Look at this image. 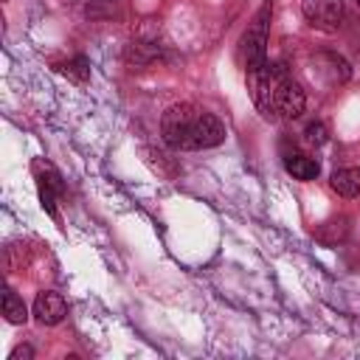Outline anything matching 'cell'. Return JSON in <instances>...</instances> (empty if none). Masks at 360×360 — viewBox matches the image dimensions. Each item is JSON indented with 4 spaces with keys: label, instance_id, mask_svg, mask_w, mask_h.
<instances>
[{
    "label": "cell",
    "instance_id": "6da1fadb",
    "mask_svg": "<svg viewBox=\"0 0 360 360\" xmlns=\"http://www.w3.org/2000/svg\"><path fill=\"white\" fill-rule=\"evenodd\" d=\"M197 110L191 104H172L163 118H160V135L169 146L174 149H191L194 138V124H197Z\"/></svg>",
    "mask_w": 360,
    "mask_h": 360
},
{
    "label": "cell",
    "instance_id": "7a4b0ae2",
    "mask_svg": "<svg viewBox=\"0 0 360 360\" xmlns=\"http://www.w3.org/2000/svg\"><path fill=\"white\" fill-rule=\"evenodd\" d=\"M270 6H262L259 14L253 17V22L248 25L245 37H242V51H245V68L259 70L267 65V22H270Z\"/></svg>",
    "mask_w": 360,
    "mask_h": 360
},
{
    "label": "cell",
    "instance_id": "3957f363",
    "mask_svg": "<svg viewBox=\"0 0 360 360\" xmlns=\"http://www.w3.org/2000/svg\"><path fill=\"white\" fill-rule=\"evenodd\" d=\"M301 11L312 28L332 34L343 20V0H304Z\"/></svg>",
    "mask_w": 360,
    "mask_h": 360
},
{
    "label": "cell",
    "instance_id": "277c9868",
    "mask_svg": "<svg viewBox=\"0 0 360 360\" xmlns=\"http://www.w3.org/2000/svg\"><path fill=\"white\" fill-rule=\"evenodd\" d=\"M273 101H276V112L281 118H298L307 107V96L301 90V84L290 76H281L276 79V93H273Z\"/></svg>",
    "mask_w": 360,
    "mask_h": 360
},
{
    "label": "cell",
    "instance_id": "5b68a950",
    "mask_svg": "<svg viewBox=\"0 0 360 360\" xmlns=\"http://www.w3.org/2000/svg\"><path fill=\"white\" fill-rule=\"evenodd\" d=\"M225 141V124L214 115V112H200L197 124H194V138H191V149H208V146H219Z\"/></svg>",
    "mask_w": 360,
    "mask_h": 360
},
{
    "label": "cell",
    "instance_id": "8992f818",
    "mask_svg": "<svg viewBox=\"0 0 360 360\" xmlns=\"http://www.w3.org/2000/svg\"><path fill=\"white\" fill-rule=\"evenodd\" d=\"M34 315H37V321H39L42 326H56V323L68 315V304H65V298H62L59 292L45 290V292H39L37 301H34Z\"/></svg>",
    "mask_w": 360,
    "mask_h": 360
},
{
    "label": "cell",
    "instance_id": "52a82bcc",
    "mask_svg": "<svg viewBox=\"0 0 360 360\" xmlns=\"http://www.w3.org/2000/svg\"><path fill=\"white\" fill-rule=\"evenodd\" d=\"M329 186L340 197H357L360 194V166L357 169H338L329 180Z\"/></svg>",
    "mask_w": 360,
    "mask_h": 360
},
{
    "label": "cell",
    "instance_id": "ba28073f",
    "mask_svg": "<svg viewBox=\"0 0 360 360\" xmlns=\"http://www.w3.org/2000/svg\"><path fill=\"white\" fill-rule=\"evenodd\" d=\"M284 166H287V172H290L295 180H315V177H318V163H315V158H309V155H290V158L284 160Z\"/></svg>",
    "mask_w": 360,
    "mask_h": 360
},
{
    "label": "cell",
    "instance_id": "9c48e42d",
    "mask_svg": "<svg viewBox=\"0 0 360 360\" xmlns=\"http://www.w3.org/2000/svg\"><path fill=\"white\" fill-rule=\"evenodd\" d=\"M3 315L8 323H25L28 321V309L22 304V298L14 292V290H3Z\"/></svg>",
    "mask_w": 360,
    "mask_h": 360
},
{
    "label": "cell",
    "instance_id": "30bf717a",
    "mask_svg": "<svg viewBox=\"0 0 360 360\" xmlns=\"http://www.w3.org/2000/svg\"><path fill=\"white\" fill-rule=\"evenodd\" d=\"M158 53H160V45L143 42V39H135V42H129V48H127V59H129V62H138V65L152 62Z\"/></svg>",
    "mask_w": 360,
    "mask_h": 360
},
{
    "label": "cell",
    "instance_id": "8fae6325",
    "mask_svg": "<svg viewBox=\"0 0 360 360\" xmlns=\"http://www.w3.org/2000/svg\"><path fill=\"white\" fill-rule=\"evenodd\" d=\"M304 138H307V143L321 146V143H326L329 129H326V124H321V121H309V124H307V129H304Z\"/></svg>",
    "mask_w": 360,
    "mask_h": 360
},
{
    "label": "cell",
    "instance_id": "7c38bea8",
    "mask_svg": "<svg viewBox=\"0 0 360 360\" xmlns=\"http://www.w3.org/2000/svg\"><path fill=\"white\" fill-rule=\"evenodd\" d=\"M65 73H70L76 82H87L90 79V68H87V59L84 56H76L73 62L65 65Z\"/></svg>",
    "mask_w": 360,
    "mask_h": 360
},
{
    "label": "cell",
    "instance_id": "4fadbf2b",
    "mask_svg": "<svg viewBox=\"0 0 360 360\" xmlns=\"http://www.w3.org/2000/svg\"><path fill=\"white\" fill-rule=\"evenodd\" d=\"M31 357H34V349L31 346H17L11 352V360H31Z\"/></svg>",
    "mask_w": 360,
    "mask_h": 360
},
{
    "label": "cell",
    "instance_id": "5bb4252c",
    "mask_svg": "<svg viewBox=\"0 0 360 360\" xmlns=\"http://www.w3.org/2000/svg\"><path fill=\"white\" fill-rule=\"evenodd\" d=\"M357 6H360V0H357Z\"/></svg>",
    "mask_w": 360,
    "mask_h": 360
}]
</instances>
